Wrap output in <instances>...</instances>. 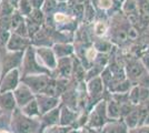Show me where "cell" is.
<instances>
[{
  "label": "cell",
  "instance_id": "6da1fadb",
  "mask_svg": "<svg viewBox=\"0 0 149 133\" xmlns=\"http://www.w3.org/2000/svg\"><path fill=\"white\" fill-rule=\"evenodd\" d=\"M11 131L13 133H42L39 118H30L17 108L11 114Z\"/></svg>",
  "mask_w": 149,
  "mask_h": 133
},
{
  "label": "cell",
  "instance_id": "7a4b0ae2",
  "mask_svg": "<svg viewBox=\"0 0 149 133\" xmlns=\"http://www.w3.org/2000/svg\"><path fill=\"white\" fill-rule=\"evenodd\" d=\"M112 120L109 119L108 113H107V100L105 99L98 102L93 108V110L89 112L87 127L101 131L106 124H108Z\"/></svg>",
  "mask_w": 149,
  "mask_h": 133
},
{
  "label": "cell",
  "instance_id": "3957f363",
  "mask_svg": "<svg viewBox=\"0 0 149 133\" xmlns=\"http://www.w3.org/2000/svg\"><path fill=\"white\" fill-rule=\"evenodd\" d=\"M49 81L50 78L47 76V74H36V76L31 74V76H26L22 78V83L28 85L36 95L44 93L45 89L47 88Z\"/></svg>",
  "mask_w": 149,
  "mask_h": 133
},
{
  "label": "cell",
  "instance_id": "277c9868",
  "mask_svg": "<svg viewBox=\"0 0 149 133\" xmlns=\"http://www.w3.org/2000/svg\"><path fill=\"white\" fill-rule=\"evenodd\" d=\"M125 71H126V78L131 81L134 85H136L137 82L148 72L141 63V61H138V60H130L126 64Z\"/></svg>",
  "mask_w": 149,
  "mask_h": 133
},
{
  "label": "cell",
  "instance_id": "5b68a950",
  "mask_svg": "<svg viewBox=\"0 0 149 133\" xmlns=\"http://www.w3.org/2000/svg\"><path fill=\"white\" fill-rule=\"evenodd\" d=\"M36 101L38 103V108H39V112L40 115L49 112L54 109L60 107V98H55V96H49L44 93L36 95Z\"/></svg>",
  "mask_w": 149,
  "mask_h": 133
},
{
  "label": "cell",
  "instance_id": "8992f818",
  "mask_svg": "<svg viewBox=\"0 0 149 133\" xmlns=\"http://www.w3.org/2000/svg\"><path fill=\"white\" fill-rule=\"evenodd\" d=\"M13 95H15V99L17 102V108H22L24 105L28 104L29 102L36 99V94L25 83L19 84L16 88V90L13 91Z\"/></svg>",
  "mask_w": 149,
  "mask_h": 133
},
{
  "label": "cell",
  "instance_id": "52a82bcc",
  "mask_svg": "<svg viewBox=\"0 0 149 133\" xmlns=\"http://www.w3.org/2000/svg\"><path fill=\"white\" fill-rule=\"evenodd\" d=\"M104 82L101 76H96L93 79H90L87 84V92L89 100H95L99 102L102 100V93H104Z\"/></svg>",
  "mask_w": 149,
  "mask_h": 133
},
{
  "label": "cell",
  "instance_id": "ba28073f",
  "mask_svg": "<svg viewBox=\"0 0 149 133\" xmlns=\"http://www.w3.org/2000/svg\"><path fill=\"white\" fill-rule=\"evenodd\" d=\"M19 85V72L17 69L8 72L0 81V93L13 92Z\"/></svg>",
  "mask_w": 149,
  "mask_h": 133
},
{
  "label": "cell",
  "instance_id": "9c48e42d",
  "mask_svg": "<svg viewBox=\"0 0 149 133\" xmlns=\"http://www.w3.org/2000/svg\"><path fill=\"white\" fill-rule=\"evenodd\" d=\"M60 110L61 107L51 110L47 113L40 115V122H41V127H42V132L46 127H54V125H60Z\"/></svg>",
  "mask_w": 149,
  "mask_h": 133
},
{
  "label": "cell",
  "instance_id": "30bf717a",
  "mask_svg": "<svg viewBox=\"0 0 149 133\" xmlns=\"http://www.w3.org/2000/svg\"><path fill=\"white\" fill-rule=\"evenodd\" d=\"M78 115H79L78 111H74V110L68 108L66 105H61V110H60V125L74 127V123L78 119Z\"/></svg>",
  "mask_w": 149,
  "mask_h": 133
},
{
  "label": "cell",
  "instance_id": "8fae6325",
  "mask_svg": "<svg viewBox=\"0 0 149 133\" xmlns=\"http://www.w3.org/2000/svg\"><path fill=\"white\" fill-rule=\"evenodd\" d=\"M0 108L5 111L6 114H13V111L17 109V102L13 92L0 93Z\"/></svg>",
  "mask_w": 149,
  "mask_h": 133
},
{
  "label": "cell",
  "instance_id": "7c38bea8",
  "mask_svg": "<svg viewBox=\"0 0 149 133\" xmlns=\"http://www.w3.org/2000/svg\"><path fill=\"white\" fill-rule=\"evenodd\" d=\"M102 133H128L129 129L126 125L125 121L123 119L115 120L109 122L108 124H106L104 129L101 130Z\"/></svg>",
  "mask_w": 149,
  "mask_h": 133
},
{
  "label": "cell",
  "instance_id": "4fadbf2b",
  "mask_svg": "<svg viewBox=\"0 0 149 133\" xmlns=\"http://www.w3.org/2000/svg\"><path fill=\"white\" fill-rule=\"evenodd\" d=\"M107 113L110 120H119L120 116V104L116 102L110 95V99L107 100Z\"/></svg>",
  "mask_w": 149,
  "mask_h": 133
},
{
  "label": "cell",
  "instance_id": "5bb4252c",
  "mask_svg": "<svg viewBox=\"0 0 149 133\" xmlns=\"http://www.w3.org/2000/svg\"><path fill=\"white\" fill-rule=\"evenodd\" d=\"M19 109L27 116H30V118H40V112H39V108H38V103L36 101V99L32 100L31 102H29L28 104L24 105L22 108H19Z\"/></svg>",
  "mask_w": 149,
  "mask_h": 133
},
{
  "label": "cell",
  "instance_id": "9a60e30c",
  "mask_svg": "<svg viewBox=\"0 0 149 133\" xmlns=\"http://www.w3.org/2000/svg\"><path fill=\"white\" fill-rule=\"evenodd\" d=\"M126 125L128 129H135L139 127V112H138V107H135V109L131 111L124 119Z\"/></svg>",
  "mask_w": 149,
  "mask_h": 133
},
{
  "label": "cell",
  "instance_id": "2e32d148",
  "mask_svg": "<svg viewBox=\"0 0 149 133\" xmlns=\"http://www.w3.org/2000/svg\"><path fill=\"white\" fill-rule=\"evenodd\" d=\"M128 98L132 105H135V107L139 105L140 104V87L134 85L128 93Z\"/></svg>",
  "mask_w": 149,
  "mask_h": 133
},
{
  "label": "cell",
  "instance_id": "e0dca14e",
  "mask_svg": "<svg viewBox=\"0 0 149 133\" xmlns=\"http://www.w3.org/2000/svg\"><path fill=\"white\" fill-rule=\"evenodd\" d=\"M11 130V114H3L0 116V131Z\"/></svg>",
  "mask_w": 149,
  "mask_h": 133
},
{
  "label": "cell",
  "instance_id": "ac0fdd59",
  "mask_svg": "<svg viewBox=\"0 0 149 133\" xmlns=\"http://www.w3.org/2000/svg\"><path fill=\"white\" fill-rule=\"evenodd\" d=\"M72 127H63V125H54V127H46L42 133H68Z\"/></svg>",
  "mask_w": 149,
  "mask_h": 133
},
{
  "label": "cell",
  "instance_id": "d6986e66",
  "mask_svg": "<svg viewBox=\"0 0 149 133\" xmlns=\"http://www.w3.org/2000/svg\"><path fill=\"white\" fill-rule=\"evenodd\" d=\"M107 31V25H106L105 22H102V21H98L96 25H95V33L97 34V36H104Z\"/></svg>",
  "mask_w": 149,
  "mask_h": 133
},
{
  "label": "cell",
  "instance_id": "ffe728a7",
  "mask_svg": "<svg viewBox=\"0 0 149 133\" xmlns=\"http://www.w3.org/2000/svg\"><path fill=\"white\" fill-rule=\"evenodd\" d=\"M128 133H149V125H140L135 129H129Z\"/></svg>",
  "mask_w": 149,
  "mask_h": 133
},
{
  "label": "cell",
  "instance_id": "44dd1931",
  "mask_svg": "<svg viewBox=\"0 0 149 133\" xmlns=\"http://www.w3.org/2000/svg\"><path fill=\"white\" fill-rule=\"evenodd\" d=\"M141 63L143 64V67L146 68V70L149 72V52H146L141 56Z\"/></svg>",
  "mask_w": 149,
  "mask_h": 133
},
{
  "label": "cell",
  "instance_id": "7402d4cb",
  "mask_svg": "<svg viewBox=\"0 0 149 133\" xmlns=\"http://www.w3.org/2000/svg\"><path fill=\"white\" fill-rule=\"evenodd\" d=\"M99 6L102 9H109L112 6V0H99Z\"/></svg>",
  "mask_w": 149,
  "mask_h": 133
},
{
  "label": "cell",
  "instance_id": "603a6c76",
  "mask_svg": "<svg viewBox=\"0 0 149 133\" xmlns=\"http://www.w3.org/2000/svg\"><path fill=\"white\" fill-rule=\"evenodd\" d=\"M86 57H87L89 60H93L95 57H96V49H95V48H90V49L86 52Z\"/></svg>",
  "mask_w": 149,
  "mask_h": 133
},
{
  "label": "cell",
  "instance_id": "cb8c5ba5",
  "mask_svg": "<svg viewBox=\"0 0 149 133\" xmlns=\"http://www.w3.org/2000/svg\"><path fill=\"white\" fill-rule=\"evenodd\" d=\"M81 133H93L91 131V129H89V127H84V129H81Z\"/></svg>",
  "mask_w": 149,
  "mask_h": 133
},
{
  "label": "cell",
  "instance_id": "d4e9b609",
  "mask_svg": "<svg viewBox=\"0 0 149 133\" xmlns=\"http://www.w3.org/2000/svg\"><path fill=\"white\" fill-rule=\"evenodd\" d=\"M68 133H81V129H74L72 127Z\"/></svg>",
  "mask_w": 149,
  "mask_h": 133
},
{
  "label": "cell",
  "instance_id": "484cf974",
  "mask_svg": "<svg viewBox=\"0 0 149 133\" xmlns=\"http://www.w3.org/2000/svg\"><path fill=\"white\" fill-rule=\"evenodd\" d=\"M143 125H149V110H148V113H147V116H146V120H145Z\"/></svg>",
  "mask_w": 149,
  "mask_h": 133
},
{
  "label": "cell",
  "instance_id": "4316f807",
  "mask_svg": "<svg viewBox=\"0 0 149 133\" xmlns=\"http://www.w3.org/2000/svg\"><path fill=\"white\" fill-rule=\"evenodd\" d=\"M0 133H13L11 130H5V131H0Z\"/></svg>",
  "mask_w": 149,
  "mask_h": 133
},
{
  "label": "cell",
  "instance_id": "83f0119b",
  "mask_svg": "<svg viewBox=\"0 0 149 133\" xmlns=\"http://www.w3.org/2000/svg\"><path fill=\"white\" fill-rule=\"evenodd\" d=\"M3 114H6V113H5V111L0 108V116H1V115H3Z\"/></svg>",
  "mask_w": 149,
  "mask_h": 133
}]
</instances>
